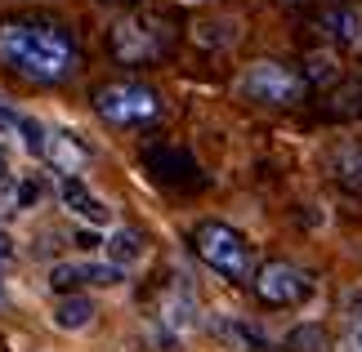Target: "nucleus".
I'll return each mask as SVG.
<instances>
[{
  "instance_id": "nucleus-1",
  "label": "nucleus",
  "mask_w": 362,
  "mask_h": 352,
  "mask_svg": "<svg viewBox=\"0 0 362 352\" xmlns=\"http://www.w3.org/2000/svg\"><path fill=\"white\" fill-rule=\"evenodd\" d=\"M0 63L9 72H18L23 80H36V85H59L76 72L81 54L76 40L63 32V27L49 23H5L0 27Z\"/></svg>"
},
{
  "instance_id": "nucleus-2",
  "label": "nucleus",
  "mask_w": 362,
  "mask_h": 352,
  "mask_svg": "<svg viewBox=\"0 0 362 352\" xmlns=\"http://www.w3.org/2000/svg\"><path fill=\"white\" fill-rule=\"evenodd\" d=\"M175 45V23L165 18V13H152V9H134L125 13V18L112 27V54L121 63H157L165 59Z\"/></svg>"
},
{
  "instance_id": "nucleus-3",
  "label": "nucleus",
  "mask_w": 362,
  "mask_h": 352,
  "mask_svg": "<svg viewBox=\"0 0 362 352\" xmlns=\"http://www.w3.org/2000/svg\"><path fill=\"white\" fill-rule=\"evenodd\" d=\"M192 250H197V259L219 272L224 281H250V267H255V255H250V241L233 228V223H197V232H192Z\"/></svg>"
},
{
  "instance_id": "nucleus-4",
  "label": "nucleus",
  "mask_w": 362,
  "mask_h": 352,
  "mask_svg": "<svg viewBox=\"0 0 362 352\" xmlns=\"http://www.w3.org/2000/svg\"><path fill=\"white\" fill-rule=\"evenodd\" d=\"M94 111L117 130H134V125H148L161 116V94L139 85V80H112V85L94 94Z\"/></svg>"
},
{
  "instance_id": "nucleus-5",
  "label": "nucleus",
  "mask_w": 362,
  "mask_h": 352,
  "mask_svg": "<svg viewBox=\"0 0 362 352\" xmlns=\"http://www.w3.org/2000/svg\"><path fill=\"white\" fill-rule=\"evenodd\" d=\"M238 90L250 98V103H264V107H291V103H300V98H304L309 80H304L296 67L277 63V59H259V63H250L246 72L238 76Z\"/></svg>"
},
{
  "instance_id": "nucleus-6",
  "label": "nucleus",
  "mask_w": 362,
  "mask_h": 352,
  "mask_svg": "<svg viewBox=\"0 0 362 352\" xmlns=\"http://www.w3.org/2000/svg\"><path fill=\"white\" fill-rule=\"evenodd\" d=\"M250 286H255V299H259V303H269V308H296V303H304V299L313 294L309 272H300V267H296V263H286V259L264 263Z\"/></svg>"
},
{
  "instance_id": "nucleus-7",
  "label": "nucleus",
  "mask_w": 362,
  "mask_h": 352,
  "mask_svg": "<svg viewBox=\"0 0 362 352\" xmlns=\"http://www.w3.org/2000/svg\"><path fill=\"white\" fill-rule=\"evenodd\" d=\"M125 272L121 267H112L107 259H63V263H54L49 267V286L54 290H81V286H121Z\"/></svg>"
},
{
  "instance_id": "nucleus-8",
  "label": "nucleus",
  "mask_w": 362,
  "mask_h": 352,
  "mask_svg": "<svg viewBox=\"0 0 362 352\" xmlns=\"http://www.w3.org/2000/svg\"><path fill=\"white\" fill-rule=\"evenodd\" d=\"M59 201H63V210L72 219H81L86 228H107L112 223V210H107V201L103 196H94L90 192V183L81 178V174H59Z\"/></svg>"
},
{
  "instance_id": "nucleus-9",
  "label": "nucleus",
  "mask_w": 362,
  "mask_h": 352,
  "mask_svg": "<svg viewBox=\"0 0 362 352\" xmlns=\"http://www.w3.org/2000/svg\"><path fill=\"white\" fill-rule=\"evenodd\" d=\"M40 161H49L59 174H81V170H86V161H90V147L81 143V134H72V130H49Z\"/></svg>"
},
{
  "instance_id": "nucleus-10",
  "label": "nucleus",
  "mask_w": 362,
  "mask_h": 352,
  "mask_svg": "<svg viewBox=\"0 0 362 352\" xmlns=\"http://www.w3.org/2000/svg\"><path fill=\"white\" fill-rule=\"evenodd\" d=\"M94 317H99V308H94L90 294H63L59 303L49 308V326L63 330V334H81L94 326Z\"/></svg>"
},
{
  "instance_id": "nucleus-11",
  "label": "nucleus",
  "mask_w": 362,
  "mask_h": 352,
  "mask_svg": "<svg viewBox=\"0 0 362 352\" xmlns=\"http://www.w3.org/2000/svg\"><path fill=\"white\" fill-rule=\"evenodd\" d=\"M148 255V241H144V232H134V228H112L103 236V259L121 267V272H130L134 263H144Z\"/></svg>"
},
{
  "instance_id": "nucleus-12",
  "label": "nucleus",
  "mask_w": 362,
  "mask_h": 352,
  "mask_svg": "<svg viewBox=\"0 0 362 352\" xmlns=\"http://www.w3.org/2000/svg\"><path fill=\"white\" fill-rule=\"evenodd\" d=\"M157 317L170 334H188V330H197V299H192L188 290H165Z\"/></svg>"
},
{
  "instance_id": "nucleus-13",
  "label": "nucleus",
  "mask_w": 362,
  "mask_h": 352,
  "mask_svg": "<svg viewBox=\"0 0 362 352\" xmlns=\"http://www.w3.org/2000/svg\"><path fill=\"white\" fill-rule=\"evenodd\" d=\"M317 27L340 45H354V5H327L317 13Z\"/></svg>"
},
{
  "instance_id": "nucleus-14",
  "label": "nucleus",
  "mask_w": 362,
  "mask_h": 352,
  "mask_svg": "<svg viewBox=\"0 0 362 352\" xmlns=\"http://www.w3.org/2000/svg\"><path fill=\"white\" fill-rule=\"evenodd\" d=\"M45 201V178H36V174H18L13 178V205L18 210H32Z\"/></svg>"
},
{
  "instance_id": "nucleus-15",
  "label": "nucleus",
  "mask_w": 362,
  "mask_h": 352,
  "mask_svg": "<svg viewBox=\"0 0 362 352\" xmlns=\"http://www.w3.org/2000/svg\"><path fill=\"white\" fill-rule=\"evenodd\" d=\"M18 134H23V147L32 152V157H40V152H45V134H49V125H45V121H36V116H23V121H18Z\"/></svg>"
},
{
  "instance_id": "nucleus-16",
  "label": "nucleus",
  "mask_w": 362,
  "mask_h": 352,
  "mask_svg": "<svg viewBox=\"0 0 362 352\" xmlns=\"http://www.w3.org/2000/svg\"><path fill=\"white\" fill-rule=\"evenodd\" d=\"M336 174L344 183H362V152L358 147H344L340 157H336Z\"/></svg>"
},
{
  "instance_id": "nucleus-17",
  "label": "nucleus",
  "mask_w": 362,
  "mask_h": 352,
  "mask_svg": "<svg viewBox=\"0 0 362 352\" xmlns=\"http://www.w3.org/2000/svg\"><path fill=\"white\" fill-rule=\"evenodd\" d=\"M18 121H23V111L9 103V98H0V138H13L18 134Z\"/></svg>"
},
{
  "instance_id": "nucleus-18",
  "label": "nucleus",
  "mask_w": 362,
  "mask_h": 352,
  "mask_svg": "<svg viewBox=\"0 0 362 352\" xmlns=\"http://www.w3.org/2000/svg\"><path fill=\"white\" fill-rule=\"evenodd\" d=\"M309 67H313V72L304 80H336V59H331V54H313Z\"/></svg>"
},
{
  "instance_id": "nucleus-19",
  "label": "nucleus",
  "mask_w": 362,
  "mask_h": 352,
  "mask_svg": "<svg viewBox=\"0 0 362 352\" xmlns=\"http://www.w3.org/2000/svg\"><path fill=\"white\" fill-rule=\"evenodd\" d=\"M340 312L349 317V326H354V321H362V286H354V290L340 294Z\"/></svg>"
},
{
  "instance_id": "nucleus-20",
  "label": "nucleus",
  "mask_w": 362,
  "mask_h": 352,
  "mask_svg": "<svg viewBox=\"0 0 362 352\" xmlns=\"http://www.w3.org/2000/svg\"><path fill=\"white\" fill-rule=\"evenodd\" d=\"M340 352H362V321H354V326H349V334H344Z\"/></svg>"
},
{
  "instance_id": "nucleus-21",
  "label": "nucleus",
  "mask_w": 362,
  "mask_h": 352,
  "mask_svg": "<svg viewBox=\"0 0 362 352\" xmlns=\"http://www.w3.org/2000/svg\"><path fill=\"white\" fill-rule=\"evenodd\" d=\"M9 259H13V241H9V232L0 228V272L9 267Z\"/></svg>"
},
{
  "instance_id": "nucleus-22",
  "label": "nucleus",
  "mask_w": 362,
  "mask_h": 352,
  "mask_svg": "<svg viewBox=\"0 0 362 352\" xmlns=\"http://www.w3.org/2000/svg\"><path fill=\"white\" fill-rule=\"evenodd\" d=\"M0 183H13V174H9V147H5V138H0Z\"/></svg>"
},
{
  "instance_id": "nucleus-23",
  "label": "nucleus",
  "mask_w": 362,
  "mask_h": 352,
  "mask_svg": "<svg viewBox=\"0 0 362 352\" xmlns=\"http://www.w3.org/2000/svg\"><path fill=\"white\" fill-rule=\"evenodd\" d=\"M76 241H81V250H99V245H103L94 232H76Z\"/></svg>"
},
{
  "instance_id": "nucleus-24",
  "label": "nucleus",
  "mask_w": 362,
  "mask_h": 352,
  "mask_svg": "<svg viewBox=\"0 0 362 352\" xmlns=\"http://www.w3.org/2000/svg\"><path fill=\"white\" fill-rule=\"evenodd\" d=\"M354 45L362 49V9H354Z\"/></svg>"
},
{
  "instance_id": "nucleus-25",
  "label": "nucleus",
  "mask_w": 362,
  "mask_h": 352,
  "mask_svg": "<svg viewBox=\"0 0 362 352\" xmlns=\"http://www.w3.org/2000/svg\"><path fill=\"white\" fill-rule=\"evenodd\" d=\"M9 303V290H5V272H0V308Z\"/></svg>"
},
{
  "instance_id": "nucleus-26",
  "label": "nucleus",
  "mask_w": 362,
  "mask_h": 352,
  "mask_svg": "<svg viewBox=\"0 0 362 352\" xmlns=\"http://www.w3.org/2000/svg\"><path fill=\"white\" fill-rule=\"evenodd\" d=\"M107 5H125V0H107Z\"/></svg>"
},
{
  "instance_id": "nucleus-27",
  "label": "nucleus",
  "mask_w": 362,
  "mask_h": 352,
  "mask_svg": "<svg viewBox=\"0 0 362 352\" xmlns=\"http://www.w3.org/2000/svg\"><path fill=\"white\" fill-rule=\"evenodd\" d=\"M188 5H202V0H188Z\"/></svg>"
}]
</instances>
